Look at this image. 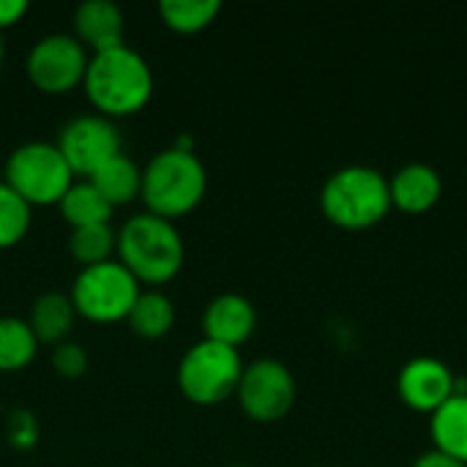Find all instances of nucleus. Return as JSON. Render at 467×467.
<instances>
[{
  "label": "nucleus",
  "mask_w": 467,
  "mask_h": 467,
  "mask_svg": "<svg viewBox=\"0 0 467 467\" xmlns=\"http://www.w3.org/2000/svg\"><path fill=\"white\" fill-rule=\"evenodd\" d=\"M82 90L93 109L109 120L145 109L153 96V71L148 60L129 44L90 55Z\"/></svg>",
  "instance_id": "f257e3e1"
},
{
  "label": "nucleus",
  "mask_w": 467,
  "mask_h": 467,
  "mask_svg": "<svg viewBox=\"0 0 467 467\" xmlns=\"http://www.w3.org/2000/svg\"><path fill=\"white\" fill-rule=\"evenodd\" d=\"M118 263L142 285L159 290L172 282L186 260L183 235L175 222L153 216L148 211L134 213L118 230Z\"/></svg>",
  "instance_id": "f03ea898"
},
{
  "label": "nucleus",
  "mask_w": 467,
  "mask_h": 467,
  "mask_svg": "<svg viewBox=\"0 0 467 467\" xmlns=\"http://www.w3.org/2000/svg\"><path fill=\"white\" fill-rule=\"evenodd\" d=\"M208 192V172L197 150H181L175 145L153 153L142 167L140 200L145 211L175 222L192 213Z\"/></svg>",
  "instance_id": "7ed1b4c3"
},
{
  "label": "nucleus",
  "mask_w": 467,
  "mask_h": 467,
  "mask_svg": "<svg viewBox=\"0 0 467 467\" xmlns=\"http://www.w3.org/2000/svg\"><path fill=\"white\" fill-rule=\"evenodd\" d=\"M320 208L337 227L364 230L378 224L389 208V178L367 164H348L331 172L320 189Z\"/></svg>",
  "instance_id": "20e7f679"
},
{
  "label": "nucleus",
  "mask_w": 467,
  "mask_h": 467,
  "mask_svg": "<svg viewBox=\"0 0 467 467\" xmlns=\"http://www.w3.org/2000/svg\"><path fill=\"white\" fill-rule=\"evenodd\" d=\"M77 175L66 164L55 142H25L5 159V186L14 189L30 208L57 205Z\"/></svg>",
  "instance_id": "39448f33"
},
{
  "label": "nucleus",
  "mask_w": 467,
  "mask_h": 467,
  "mask_svg": "<svg viewBox=\"0 0 467 467\" xmlns=\"http://www.w3.org/2000/svg\"><path fill=\"white\" fill-rule=\"evenodd\" d=\"M241 372L244 361L235 348L200 339L181 356L175 380L189 402L211 408L235 397Z\"/></svg>",
  "instance_id": "423d86ee"
},
{
  "label": "nucleus",
  "mask_w": 467,
  "mask_h": 467,
  "mask_svg": "<svg viewBox=\"0 0 467 467\" xmlns=\"http://www.w3.org/2000/svg\"><path fill=\"white\" fill-rule=\"evenodd\" d=\"M140 293L142 285L118 260H107L101 265L79 268L71 282L68 298L77 317L107 326L126 320Z\"/></svg>",
  "instance_id": "0eeeda50"
},
{
  "label": "nucleus",
  "mask_w": 467,
  "mask_h": 467,
  "mask_svg": "<svg viewBox=\"0 0 467 467\" xmlns=\"http://www.w3.org/2000/svg\"><path fill=\"white\" fill-rule=\"evenodd\" d=\"M88 60L90 52L71 33H49L30 47L25 71L36 90L47 96H63L74 88H82Z\"/></svg>",
  "instance_id": "6e6552de"
},
{
  "label": "nucleus",
  "mask_w": 467,
  "mask_h": 467,
  "mask_svg": "<svg viewBox=\"0 0 467 467\" xmlns=\"http://www.w3.org/2000/svg\"><path fill=\"white\" fill-rule=\"evenodd\" d=\"M235 400L252 421H279L290 413L296 402V378L282 361L257 358L252 364H244Z\"/></svg>",
  "instance_id": "1a4fd4ad"
},
{
  "label": "nucleus",
  "mask_w": 467,
  "mask_h": 467,
  "mask_svg": "<svg viewBox=\"0 0 467 467\" xmlns=\"http://www.w3.org/2000/svg\"><path fill=\"white\" fill-rule=\"evenodd\" d=\"M55 145L77 178H90L101 164L123 153V140L115 120L99 112L71 118L60 129Z\"/></svg>",
  "instance_id": "9d476101"
},
{
  "label": "nucleus",
  "mask_w": 467,
  "mask_h": 467,
  "mask_svg": "<svg viewBox=\"0 0 467 467\" xmlns=\"http://www.w3.org/2000/svg\"><path fill=\"white\" fill-rule=\"evenodd\" d=\"M397 391L405 405L413 410L435 413L441 405H446L454 394H460V380L457 375L432 356H419L410 358L397 378Z\"/></svg>",
  "instance_id": "9b49d317"
},
{
  "label": "nucleus",
  "mask_w": 467,
  "mask_h": 467,
  "mask_svg": "<svg viewBox=\"0 0 467 467\" xmlns=\"http://www.w3.org/2000/svg\"><path fill=\"white\" fill-rule=\"evenodd\" d=\"M257 326V312L254 304L238 293H222L208 301L202 312V339L227 345V348H241L249 342Z\"/></svg>",
  "instance_id": "f8f14e48"
},
{
  "label": "nucleus",
  "mask_w": 467,
  "mask_h": 467,
  "mask_svg": "<svg viewBox=\"0 0 467 467\" xmlns=\"http://www.w3.org/2000/svg\"><path fill=\"white\" fill-rule=\"evenodd\" d=\"M126 19L112 0H85L74 11V38L90 52H104L126 44Z\"/></svg>",
  "instance_id": "ddd939ff"
},
{
  "label": "nucleus",
  "mask_w": 467,
  "mask_h": 467,
  "mask_svg": "<svg viewBox=\"0 0 467 467\" xmlns=\"http://www.w3.org/2000/svg\"><path fill=\"white\" fill-rule=\"evenodd\" d=\"M389 194H391V205H397L400 211L421 213L441 200L443 181L432 164L410 161L389 178Z\"/></svg>",
  "instance_id": "4468645a"
},
{
  "label": "nucleus",
  "mask_w": 467,
  "mask_h": 467,
  "mask_svg": "<svg viewBox=\"0 0 467 467\" xmlns=\"http://www.w3.org/2000/svg\"><path fill=\"white\" fill-rule=\"evenodd\" d=\"M74 320H77V312H74V304H71L68 293H57V290L41 293L33 301L30 317H27L36 339L41 345H52V348L68 339V334L74 328Z\"/></svg>",
  "instance_id": "2eb2a0df"
},
{
  "label": "nucleus",
  "mask_w": 467,
  "mask_h": 467,
  "mask_svg": "<svg viewBox=\"0 0 467 467\" xmlns=\"http://www.w3.org/2000/svg\"><path fill=\"white\" fill-rule=\"evenodd\" d=\"M430 430L438 451L467 465V391L454 394L432 413Z\"/></svg>",
  "instance_id": "dca6fc26"
},
{
  "label": "nucleus",
  "mask_w": 467,
  "mask_h": 467,
  "mask_svg": "<svg viewBox=\"0 0 467 467\" xmlns=\"http://www.w3.org/2000/svg\"><path fill=\"white\" fill-rule=\"evenodd\" d=\"M99 194L112 205H129L131 200L140 197V186H142V167H137L126 153H118L115 159H109L107 164H101L90 178H88Z\"/></svg>",
  "instance_id": "f3484780"
},
{
  "label": "nucleus",
  "mask_w": 467,
  "mask_h": 467,
  "mask_svg": "<svg viewBox=\"0 0 467 467\" xmlns=\"http://www.w3.org/2000/svg\"><path fill=\"white\" fill-rule=\"evenodd\" d=\"M126 323L142 339H161L175 326V304L167 293L153 290V287H142V293L137 296Z\"/></svg>",
  "instance_id": "a211bd4d"
},
{
  "label": "nucleus",
  "mask_w": 467,
  "mask_h": 467,
  "mask_svg": "<svg viewBox=\"0 0 467 467\" xmlns=\"http://www.w3.org/2000/svg\"><path fill=\"white\" fill-rule=\"evenodd\" d=\"M57 208H60V216L71 224V230L90 227V224H109L112 211H115L88 178H77L71 189L63 194V200L57 202Z\"/></svg>",
  "instance_id": "6ab92c4d"
},
{
  "label": "nucleus",
  "mask_w": 467,
  "mask_h": 467,
  "mask_svg": "<svg viewBox=\"0 0 467 467\" xmlns=\"http://www.w3.org/2000/svg\"><path fill=\"white\" fill-rule=\"evenodd\" d=\"M41 342L22 317H0V372H22L33 364Z\"/></svg>",
  "instance_id": "aec40b11"
},
{
  "label": "nucleus",
  "mask_w": 467,
  "mask_h": 467,
  "mask_svg": "<svg viewBox=\"0 0 467 467\" xmlns=\"http://www.w3.org/2000/svg\"><path fill=\"white\" fill-rule=\"evenodd\" d=\"M219 14H222L219 0H161L159 3L161 22L181 36H192V33L211 27Z\"/></svg>",
  "instance_id": "412c9836"
},
{
  "label": "nucleus",
  "mask_w": 467,
  "mask_h": 467,
  "mask_svg": "<svg viewBox=\"0 0 467 467\" xmlns=\"http://www.w3.org/2000/svg\"><path fill=\"white\" fill-rule=\"evenodd\" d=\"M115 249H118V233L112 230V224H90V227L71 230L68 252L79 263V268H90V265L115 260L112 257Z\"/></svg>",
  "instance_id": "4be33fe9"
},
{
  "label": "nucleus",
  "mask_w": 467,
  "mask_h": 467,
  "mask_svg": "<svg viewBox=\"0 0 467 467\" xmlns=\"http://www.w3.org/2000/svg\"><path fill=\"white\" fill-rule=\"evenodd\" d=\"M33 224V208L5 183H0V252L25 241Z\"/></svg>",
  "instance_id": "5701e85b"
},
{
  "label": "nucleus",
  "mask_w": 467,
  "mask_h": 467,
  "mask_svg": "<svg viewBox=\"0 0 467 467\" xmlns=\"http://www.w3.org/2000/svg\"><path fill=\"white\" fill-rule=\"evenodd\" d=\"M52 369L60 375V378H68V380H77L88 372V353L79 342H60L52 348Z\"/></svg>",
  "instance_id": "b1692460"
},
{
  "label": "nucleus",
  "mask_w": 467,
  "mask_h": 467,
  "mask_svg": "<svg viewBox=\"0 0 467 467\" xmlns=\"http://www.w3.org/2000/svg\"><path fill=\"white\" fill-rule=\"evenodd\" d=\"M5 438L14 449L27 451L38 443V421L30 410H14L5 424Z\"/></svg>",
  "instance_id": "393cba45"
},
{
  "label": "nucleus",
  "mask_w": 467,
  "mask_h": 467,
  "mask_svg": "<svg viewBox=\"0 0 467 467\" xmlns=\"http://www.w3.org/2000/svg\"><path fill=\"white\" fill-rule=\"evenodd\" d=\"M25 14H27L25 0H0V33L14 27Z\"/></svg>",
  "instance_id": "a878e982"
},
{
  "label": "nucleus",
  "mask_w": 467,
  "mask_h": 467,
  "mask_svg": "<svg viewBox=\"0 0 467 467\" xmlns=\"http://www.w3.org/2000/svg\"><path fill=\"white\" fill-rule=\"evenodd\" d=\"M413 467H467L465 462H460V460H454V457H449V454H443V451H438V449H432V451H424Z\"/></svg>",
  "instance_id": "bb28decb"
},
{
  "label": "nucleus",
  "mask_w": 467,
  "mask_h": 467,
  "mask_svg": "<svg viewBox=\"0 0 467 467\" xmlns=\"http://www.w3.org/2000/svg\"><path fill=\"white\" fill-rule=\"evenodd\" d=\"M3 60H5V47H3V36H0V71H3Z\"/></svg>",
  "instance_id": "cd10ccee"
},
{
  "label": "nucleus",
  "mask_w": 467,
  "mask_h": 467,
  "mask_svg": "<svg viewBox=\"0 0 467 467\" xmlns=\"http://www.w3.org/2000/svg\"><path fill=\"white\" fill-rule=\"evenodd\" d=\"M230 467H244V465H230Z\"/></svg>",
  "instance_id": "c85d7f7f"
}]
</instances>
